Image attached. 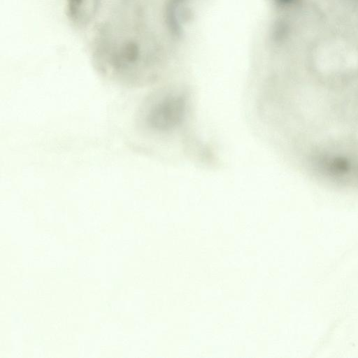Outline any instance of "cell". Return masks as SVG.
<instances>
[{
  "mask_svg": "<svg viewBox=\"0 0 358 358\" xmlns=\"http://www.w3.org/2000/svg\"><path fill=\"white\" fill-rule=\"evenodd\" d=\"M184 103L180 98L170 97L156 103L150 108L147 121L158 130H166L176 125L181 119Z\"/></svg>",
  "mask_w": 358,
  "mask_h": 358,
  "instance_id": "obj_1",
  "label": "cell"
},
{
  "mask_svg": "<svg viewBox=\"0 0 358 358\" xmlns=\"http://www.w3.org/2000/svg\"><path fill=\"white\" fill-rule=\"evenodd\" d=\"M100 0H65L66 16L76 27H85L94 17Z\"/></svg>",
  "mask_w": 358,
  "mask_h": 358,
  "instance_id": "obj_2",
  "label": "cell"
},
{
  "mask_svg": "<svg viewBox=\"0 0 358 358\" xmlns=\"http://www.w3.org/2000/svg\"><path fill=\"white\" fill-rule=\"evenodd\" d=\"M282 1H289V0H282Z\"/></svg>",
  "mask_w": 358,
  "mask_h": 358,
  "instance_id": "obj_3",
  "label": "cell"
}]
</instances>
